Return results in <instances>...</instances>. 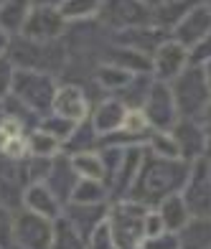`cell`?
I'll use <instances>...</instances> for the list:
<instances>
[{
    "instance_id": "obj_1",
    "label": "cell",
    "mask_w": 211,
    "mask_h": 249,
    "mask_svg": "<svg viewBox=\"0 0 211 249\" xmlns=\"http://www.w3.org/2000/svg\"><path fill=\"white\" fill-rule=\"evenodd\" d=\"M188 168H191V163L186 160L155 158L142 148V163L135 176V183L130 188V201H138L150 209L153 203H160L173 194H181L188 178Z\"/></svg>"
},
{
    "instance_id": "obj_2",
    "label": "cell",
    "mask_w": 211,
    "mask_h": 249,
    "mask_svg": "<svg viewBox=\"0 0 211 249\" xmlns=\"http://www.w3.org/2000/svg\"><path fill=\"white\" fill-rule=\"evenodd\" d=\"M168 84H171L176 109H178V120H201L204 109L211 99V89L206 84L204 66L188 64Z\"/></svg>"
},
{
    "instance_id": "obj_3",
    "label": "cell",
    "mask_w": 211,
    "mask_h": 249,
    "mask_svg": "<svg viewBox=\"0 0 211 249\" xmlns=\"http://www.w3.org/2000/svg\"><path fill=\"white\" fill-rule=\"evenodd\" d=\"M145 213L148 206L138 201H117L107 209V226L115 236L117 249H140L145 239Z\"/></svg>"
},
{
    "instance_id": "obj_4",
    "label": "cell",
    "mask_w": 211,
    "mask_h": 249,
    "mask_svg": "<svg viewBox=\"0 0 211 249\" xmlns=\"http://www.w3.org/2000/svg\"><path fill=\"white\" fill-rule=\"evenodd\" d=\"M56 87H59V82L51 74L33 71V69H16L10 94L18 102H23L28 109H33L38 117H46V115H51Z\"/></svg>"
},
{
    "instance_id": "obj_5",
    "label": "cell",
    "mask_w": 211,
    "mask_h": 249,
    "mask_svg": "<svg viewBox=\"0 0 211 249\" xmlns=\"http://www.w3.org/2000/svg\"><path fill=\"white\" fill-rule=\"evenodd\" d=\"M97 23L109 33L135 26H150L153 8H148L140 0H102L97 10Z\"/></svg>"
},
{
    "instance_id": "obj_6",
    "label": "cell",
    "mask_w": 211,
    "mask_h": 249,
    "mask_svg": "<svg viewBox=\"0 0 211 249\" xmlns=\"http://www.w3.org/2000/svg\"><path fill=\"white\" fill-rule=\"evenodd\" d=\"M181 198L186 203L191 219L211 216V168L209 158H198L188 168V178L181 188Z\"/></svg>"
},
{
    "instance_id": "obj_7",
    "label": "cell",
    "mask_w": 211,
    "mask_h": 249,
    "mask_svg": "<svg viewBox=\"0 0 211 249\" xmlns=\"http://www.w3.org/2000/svg\"><path fill=\"white\" fill-rule=\"evenodd\" d=\"M69 23L61 18V13L56 8H43V5H31L28 10V18L23 28H20L18 36H23L28 41H36V43H53V41H61Z\"/></svg>"
},
{
    "instance_id": "obj_8",
    "label": "cell",
    "mask_w": 211,
    "mask_h": 249,
    "mask_svg": "<svg viewBox=\"0 0 211 249\" xmlns=\"http://www.w3.org/2000/svg\"><path fill=\"white\" fill-rule=\"evenodd\" d=\"M53 221L20 209L13 216V244L16 249H51Z\"/></svg>"
},
{
    "instance_id": "obj_9",
    "label": "cell",
    "mask_w": 211,
    "mask_h": 249,
    "mask_svg": "<svg viewBox=\"0 0 211 249\" xmlns=\"http://www.w3.org/2000/svg\"><path fill=\"white\" fill-rule=\"evenodd\" d=\"M142 115L148 117L153 130H171L176 122H178V109H176V102L171 94V84L168 82H158L153 79L150 92L142 102Z\"/></svg>"
},
{
    "instance_id": "obj_10",
    "label": "cell",
    "mask_w": 211,
    "mask_h": 249,
    "mask_svg": "<svg viewBox=\"0 0 211 249\" xmlns=\"http://www.w3.org/2000/svg\"><path fill=\"white\" fill-rule=\"evenodd\" d=\"M51 112L64 117V120H71L76 124L89 120L92 107H89V94H87V89L76 82H61L56 87V94H53Z\"/></svg>"
},
{
    "instance_id": "obj_11",
    "label": "cell",
    "mask_w": 211,
    "mask_h": 249,
    "mask_svg": "<svg viewBox=\"0 0 211 249\" xmlns=\"http://www.w3.org/2000/svg\"><path fill=\"white\" fill-rule=\"evenodd\" d=\"M209 33H211V10L206 5V0H201L171 28V38L176 43H181L183 49H193Z\"/></svg>"
},
{
    "instance_id": "obj_12",
    "label": "cell",
    "mask_w": 211,
    "mask_h": 249,
    "mask_svg": "<svg viewBox=\"0 0 211 249\" xmlns=\"http://www.w3.org/2000/svg\"><path fill=\"white\" fill-rule=\"evenodd\" d=\"M186 66H188V49H183L173 38H165L150 56V74L158 82H173Z\"/></svg>"
},
{
    "instance_id": "obj_13",
    "label": "cell",
    "mask_w": 211,
    "mask_h": 249,
    "mask_svg": "<svg viewBox=\"0 0 211 249\" xmlns=\"http://www.w3.org/2000/svg\"><path fill=\"white\" fill-rule=\"evenodd\" d=\"M165 38H171L168 33L158 26H135V28H122V31H115L109 33V43L115 46H125V49H132L142 56H150L155 53V49L160 46Z\"/></svg>"
},
{
    "instance_id": "obj_14",
    "label": "cell",
    "mask_w": 211,
    "mask_h": 249,
    "mask_svg": "<svg viewBox=\"0 0 211 249\" xmlns=\"http://www.w3.org/2000/svg\"><path fill=\"white\" fill-rule=\"evenodd\" d=\"M171 135L178 145V158L186 163H193L204 158L206 148V124L201 120H178L171 127Z\"/></svg>"
},
{
    "instance_id": "obj_15",
    "label": "cell",
    "mask_w": 211,
    "mask_h": 249,
    "mask_svg": "<svg viewBox=\"0 0 211 249\" xmlns=\"http://www.w3.org/2000/svg\"><path fill=\"white\" fill-rule=\"evenodd\" d=\"M107 209H109L107 203H66L61 216L74 226L76 234H79L87 244V236H89L102 221H107Z\"/></svg>"
},
{
    "instance_id": "obj_16",
    "label": "cell",
    "mask_w": 211,
    "mask_h": 249,
    "mask_svg": "<svg viewBox=\"0 0 211 249\" xmlns=\"http://www.w3.org/2000/svg\"><path fill=\"white\" fill-rule=\"evenodd\" d=\"M127 115V107L122 105L117 97H105L99 99L89 112V124L94 127V132L99 138H107L122 127V120Z\"/></svg>"
},
{
    "instance_id": "obj_17",
    "label": "cell",
    "mask_w": 211,
    "mask_h": 249,
    "mask_svg": "<svg viewBox=\"0 0 211 249\" xmlns=\"http://www.w3.org/2000/svg\"><path fill=\"white\" fill-rule=\"evenodd\" d=\"M20 203H23L26 211L38 213V216L49 219V221L59 219L61 211H64V203L53 196V191L46 183H28L23 188V198H20Z\"/></svg>"
},
{
    "instance_id": "obj_18",
    "label": "cell",
    "mask_w": 211,
    "mask_h": 249,
    "mask_svg": "<svg viewBox=\"0 0 211 249\" xmlns=\"http://www.w3.org/2000/svg\"><path fill=\"white\" fill-rule=\"evenodd\" d=\"M76 180H79V176L74 173L71 160H69L64 153H59V155L51 160V171H49V176H46V186L53 191V196H56L64 206H66V203H69V198H71V191H74V186H76Z\"/></svg>"
},
{
    "instance_id": "obj_19",
    "label": "cell",
    "mask_w": 211,
    "mask_h": 249,
    "mask_svg": "<svg viewBox=\"0 0 211 249\" xmlns=\"http://www.w3.org/2000/svg\"><path fill=\"white\" fill-rule=\"evenodd\" d=\"M176 236H178V249H211V216L188 219V224L176 231Z\"/></svg>"
},
{
    "instance_id": "obj_20",
    "label": "cell",
    "mask_w": 211,
    "mask_h": 249,
    "mask_svg": "<svg viewBox=\"0 0 211 249\" xmlns=\"http://www.w3.org/2000/svg\"><path fill=\"white\" fill-rule=\"evenodd\" d=\"M92 150H99V135L94 132L89 120H84V122L76 124L74 132L61 142V153L71 158L76 153H92Z\"/></svg>"
},
{
    "instance_id": "obj_21",
    "label": "cell",
    "mask_w": 211,
    "mask_h": 249,
    "mask_svg": "<svg viewBox=\"0 0 211 249\" xmlns=\"http://www.w3.org/2000/svg\"><path fill=\"white\" fill-rule=\"evenodd\" d=\"M135 74H130L125 69H120V66H112V64H97V69L92 74V82L107 92V97H115L120 89H125L130 84V79Z\"/></svg>"
},
{
    "instance_id": "obj_22",
    "label": "cell",
    "mask_w": 211,
    "mask_h": 249,
    "mask_svg": "<svg viewBox=\"0 0 211 249\" xmlns=\"http://www.w3.org/2000/svg\"><path fill=\"white\" fill-rule=\"evenodd\" d=\"M31 0H5L0 5V28H3L8 36H18L20 28H23L28 10H31Z\"/></svg>"
},
{
    "instance_id": "obj_23",
    "label": "cell",
    "mask_w": 211,
    "mask_h": 249,
    "mask_svg": "<svg viewBox=\"0 0 211 249\" xmlns=\"http://www.w3.org/2000/svg\"><path fill=\"white\" fill-rule=\"evenodd\" d=\"M158 213L163 219L165 231H178V229H183V226L188 224V219H191V213H188L181 194H173L165 201H160L158 203Z\"/></svg>"
},
{
    "instance_id": "obj_24",
    "label": "cell",
    "mask_w": 211,
    "mask_h": 249,
    "mask_svg": "<svg viewBox=\"0 0 211 249\" xmlns=\"http://www.w3.org/2000/svg\"><path fill=\"white\" fill-rule=\"evenodd\" d=\"M69 158V155H66ZM71 160V168L79 178H87V180H102L105 183V165H102V158H99V150H92V153H76L69 158Z\"/></svg>"
},
{
    "instance_id": "obj_25",
    "label": "cell",
    "mask_w": 211,
    "mask_h": 249,
    "mask_svg": "<svg viewBox=\"0 0 211 249\" xmlns=\"http://www.w3.org/2000/svg\"><path fill=\"white\" fill-rule=\"evenodd\" d=\"M148 153H153L155 158H165V160H181L178 158V145H176L171 130H153L148 135L145 145H142Z\"/></svg>"
},
{
    "instance_id": "obj_26",
    "label": "cell",
    "mask_w": 211,
    "mask_h": 249,
    "mask_svg": "<svg viewBox=\"0 0 211 249\" xmlns=\"http://www.w3.org/2000/svg\"><path fill=\"white\" fill-rule=\"evenodd\" d=\"M102 0H64L59 5V13L66 23H82V20L97 18V10Z\"/></svg>"
},
{
    "instance_id": "obj_27",
    "label": "cell",
    "mask_w": 211,
    "mask_h": 249,
    "mask_svg": "<svg viewBox=\"0 0 211 249\" xmlns=\"http://www.w3.org/2000/svg\"><path fill=\"white\" fill-rule=\"evenodd\" d=\"M26 148H28V158H56L61 153V142L43 130H31L26 135Z\"/></svg>"
},
{
    "instance_id": "obj_28",
    "label": "cell",
    "mask_w": 211,
    "mask_h": 249,
    "mask_svg": "<svg viewBox=\"0 0 211 249\" xmlns=\"http://www.w3.org/2000/svg\"><path fill=\"white\" fill-rule=\"evenodd\" d=\"M107 198H109V194H107V186L102 180L79 178L74 191H71L69 203H107Z\"/></svg>"
},
{
    "instance_id": "obj_29",
    "label": "cell",
    "mask_w": 211,
    "mask_h": 249,
    "mask_svg": "<svg viewBox=\"0 0 211 249\" xmlns=\"http://www.w3.org/2000/svg\"><path fill=\"white\" fill-rule=\"evenodd\" d=\"M51 249H87L84 239L76 229L66 221L64 216L53 219V231H51Z\"/></svg>"
},
{
    "instance_id": "obj_30",
    "label": "cell",
    "mask_w": 211,
    "mask_h": 249,
    "mask_svg": "<svg viewBox=\"0 0 211 249\" xmlns=\"http://www.w3.org/2000/svg\"><path fill=\"white\" fill-rule=\"evenodd\" d=\"M74 127H76V122L64 120V117H59V115H53V112H51V115L41 117V122H38L36 130H43L46 135H51V138H56L59 142H64V140L74 132Z\"/></svg>"
},
{
    "instance_id": "obj_31",
    "label": "cell",
    "mask_w": 211,
    "mask_h": 249,
    "mask_svg": "<svg viewBox=\"0 0 211 249\" xmlns=\"http://www.w3.org/2000/svg\"><path fill=\"white\" fill-rule=\"evenodd\" d=\"M87 249H117L115 236H112V231H109L107 221H102L89 236H87Z\"/></svg>"
},
{
    "instance_id": "obj_32",
    "label": "cell",
    "mask_w": 211,
    "mask_h": 249,
    "mask_svg": "<svg viewBox=\"0 0 211 249\" xmlns=\"http://www.w3.org/2000/svg\"><path fill=\"white\" fill-rule=\"evenodd\" d=\"M0 249H16L13 244V211L0 206Z\"/></svg>"
},
{
    "instance_id": "obj_33",
    "label": "cell",
    "mask_w": 211,
    "mask_h": 249,
    "mask_svg": "<svg viewBox=\"0 0 211 249\" xmlns=\"http://www.w3.org/2000/svg\"><path fill=\"white\" fill-rule=\"evenodd\" d=\"M140 249H178V236H176V231H160L142 239Z\"/></svg>"
},
{
    "instance_id": "obj_34",
    "label": "cell",
    "mask_w": 211,
    "mask_h": 249,
    "mask_svg": "<svg viewBox=\"0 0 211 249\" xmlns=\"http://www.w3.org/2000/svg\"><path fill=\"white\" fill-rule=\"evenodd\" d=\"M18 138H23V127H20L18 122L3 117V122H0V153H5L8 145Z\"/></svg>"
},
{
    "instance_id": "obj_35",
    "label": "cell",
    "mask_w": 211,
    "mask_h": 249,
    "mask_svg": "<svg viewBox=\"0 0 211 249\" xmlns=\"http://www.w3.org/2000/svg\"><path fill=\"white\" fill-rule=\"evenodd\" d=\"M13 76H16V66L8 56H0V102L10 94V87H13Z\"/></svg>"
},
{
    "instance_id": "obj_36",
    "label": "cell",
    "mask_w": 211,
    "mask_h": 249,
    "mask_svg": "<svg viewBox=\"0 0 211 249\" xmlns=\"http://www.w3.org/2000/svg\"><path fill=\"white\" fill-rule=\"evenodd\" d=\"M209 61H211V33H209L204 41H198L193 49H188V64L204 66Z\"/></svg>"
},
{
    "instance_id": "obj_37",
    "label": "cell",
    "mask_w": 211,
    "mask_h": 249,
    "mask_svg": "<svg viewBox=\"0 0 211 249\" xmlns=\"http://www.w3.org/2000/svg\"><path fill=\"white\" fill-rule=\"evenodd\" d=\"M160 231H165L160 213H158V211H153V209H148V213H145V239H148V236L160 234Z\"/></svg>"
},
{
    "instance_id": "obj_38",
    "label": "cell",
    "mask_w": 211,
    "mask_h": 249,
    "mask_svg": "<svg viewBox=\"0 0 211 249\" xmlns=\"http://www.w3.org/2000/svg\"><path fill=\"white\" fill-rule=\"evenodd\" d=\"M33 5H43V8H56L59 10V5L64 3V0H31Z\"/></svg>"
},
{
    "instance_id": "obj_39",
    "label": "cell",
    "mask_w": 211,
    "mask_h": 249,
    "mask_svg": "<svg viewBox=\"0 0 211 249\" xmlns=\"http://www.w3.org/2000/svg\"><path fill=\"white\" fill-rule=\"evenodd\" d=\"M8 43H10V36L0 28V56H5V51H8Z\"/></svg>"
},
{
    "instance_id": "obj_40",
    "label": "cell",
    "mask_w": 211,
    "mask_h": 249,
    "mask_svg": "<svg viewBox=\"0 0 211 249\" xmlns=\"http://www.w3.org/2000/svg\"><path fill=\"white\" fill-rule=\"evenodd\" d=\"M204 158L211 160V124H206V148H204Z\"/></svg>"
},
{
    "instance_id": "obj_41",
    "label": "cell",
    "mask_w": 211,
    "mask_h": 249,
    "mask_svg": "<svg viewBox=\"0 0 211 249\" xmlns=\"http://www.w3.org/2000/svg\"><path fill=\"white\" fill-rule=\"evenodd\" d=\"M201 122H204V124H211V99H209V105H206L204 115H201Z\"/></svg>"
},
{
    "instance_id": "obj_42",
    "label": "cell",
    "mask_w": 211,
    "mask_h": 249,
    "mask_svg": "<svg viewBox=\"0 0 211 249\" xmlns=\"http://www.w3.org/2000/svg\"><path fill=\"white\" fill-rule=\"evenodd\" d=\"M204 76H206V84H209V89H211V61L204 64Z\"/></svg>"
},
{
    "instance_id": "obj_43",
    "label": "cell",
    "mask_w": 211,
    "mask_h": 249,
    "mask_svg": "<svg viewBox=\"0 0 211 249\" xmlns=\"http://www.w3.org/2000/svg\"><path fill=\"white\" fill-rule=\"evenodd\" d=\"M140 3H145L148 8H155V5H158V3H163V0H140Z\"/></svg>"
},
{
    "instance_id": "obj_44",
    "label": "cell",
    "mask_w": 211,
    "mask_h": 249,
    "mask_svg": "<svg viewBox=\"0 0 211 249\" xmlns=\"http://www.w3.org/2000/svg\"><path fill=\"white\" fill-rule=\"evenodd\" d=\"M3 117H5V115H3V105H0V122H3Z\"/></svg>"
},
{
    "instance_id": "obj_45",
    "label": "cell",
    "mask_w": 211,
    "mask_h": 249,
    "mask_svg": "<svg viewBox=\"0 0 211 249\" xmlns=\"http://www.w3.org/2000/svg\"><path fill=\"white\" fill-rule=\"evenodd\" d=\"M206 5H209V10H211V0H206Z\"/></svg>"
},
{
    "instance_id": "obj_46",
    "label": "cell",
    "mask_w": 211,
    "mask_h": 249,
    "mask_svg": "<svg viewBox=\"0 0 211 249\" xmlns=\"http://www.w3.org/2000/svg\"><path fill=\"white\" fill-rule=\"evenodd\" d=\"M3 3H5V0H0V5H3Z\"/></svg>"
},
{
    "instance_id": "obj_47",
    "label": "cell",
    "mask_w": 211,
    "mask_h": 249,
    "mask_svg": "<svg viewBox=\"0 0 211 249\" xmlns=\"http://www.w3.org/2000/svg\"><path fill=\"white\" fill-rule=\"evenodd\" d=\"M209 168H211V160H209Z\"/></svg>"
}]
</instances>
